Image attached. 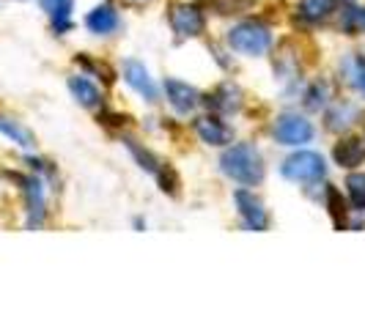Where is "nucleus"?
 Wrapping results in <instances>:
<instances>
[{
    "mask_svg": "<svg viewBox=\"0 0 365 329\" xmlns=\"http://www.w3.org/2000/svg\"><path fill=\"white\" fill-rule=\"evenodd\" d=\"M222 173L228 176V179H234L239 184H247V187H253L264 179V162H261V154H258L253 146H247V143H237V146H231L225 154H222Z\"/></svg>",
    "mask_w": 365,
    "mask_h": 329,
    "instance_id": "obj_1",
    "label": "nucleus"
},
{
    "mask_svg": "<svg viewBox=\"0 0 365 329\" xmlns=\"http://www.w3.org/2000/svg\"><path fill=\"white\" fill-rule=\"evenodd\" d=\"M228 44L242 55H264L272 47V33L261 22H242L228 33Z\"/></svg>",
    "mask_w": 365,
    "mask_h": 329,
    "instance_id": "obj_2",
    "label": "nucleus"
},
{
    "mask_svg": "<svg viewBox=\"0 0 365 329\" xmlns=\"http://www.w3.org/2000/svg\"><path fill=\"white\" fill-rule=\"evenodd\" d=\"M283 176L289 179V182H316V179H322L324 176V160L319 157V154H313V151H297L292 154L286 162H283Z\"/></svg>",
    "mask_w": 365,
    "mask_h": 329,
    "instance_id": "obj_3",
    "label": "nucleus"
},
{
    "mask_svg": "<svg viewBox=\"0 0 365 329\" xmlns=\"http://www.w3.org/2000/svg\"><path fill=\"white\" fill-rule=\"evenodd\" d=\"M274 137L286 146H299V143H308L313 137V124L305 121L302 115H294V113H286L277 118L274 124Z\"/></svg>",
    "mask_w": 365,
    "mask_h": 329,
    "instance_id": "obj_4",
    "label": "nucleus"
},
{
    "mask_svg": "<svg viewBox=\"0 0 365 329\" xmlns=\"http://www.w3.org/2000/svg\"><path fill=\"white\" fill-rule=\"evenodd\" d=\"M170 25H173V31L182 38H190V36H201L203 28H206V19H203V14L195 6L179 3L170 11Z\"/></svg>",
    "mask_w": 365,
    "mask_h": 329,
    "instance_id": "obj_5",
    "label": "nucleus"
},
{
    "mask_svg": "<svg viewBox=\"0 0 365 329\" xmlns=\"http://www.w3.org/2000/svg\"><path fill=\"white\" fill-rule=\"evenodd\" d=\"M234 201H237V206H239V214L245 217V222H247L253 231H267V225H269V214H267L264 203L258 201L253 192L239 189L237 195H234Z\"/></svg>",
    "mask_w": 365,
    "mask_h": 329,
    "instance_id": "obj_6",
    "label": "nucleus"
},
{
    "mask_svg": "<svg viewBox=\"0 0 365 329\" xmlns=\"http://www.w3.org/2000/svg\"><path fill=\"white\" fill-rule=\"evenodd\" d=\"M124 80H127L129 85L140 93V96H146L148 102H157V85H154L151 74H148V69L140 61H127V63H124Z\"/></svg>",
    "mask_w": 365,
    "mask_h": 329,
    "instance_id": "obj_7",
    "label": "nucleus"
},
{
    "mask_svg": "<svg viewBox=\"0 0 365 329\" xmlns=\"http://www.w3.org/2000/svg\"><path fill=\"white\" fill-rule=\"evenodd\" d=\"M165 93H168L170 105L179 110V113H190V110L198 105V91L192 85L182 83V80H165Z\"/></svg>",
    "mask_w": 365,
    "mask_h": 329,
    "instance_id": "obj_8",
    "label": "nucleus"
},
{
    "mask_svg": "<svg viewBox=\"0 0 365 329\" xmlns=\"http://www.w3.org/2000/svg\"><path fill=\"white\" fill-rule=\"evenodd\" d=\"M195 132H198V137H201L203 143H209V146H225L228 140H231V132L228 127L215 118V115H203L195 121Z\"/></svg>",
    "mask_w": 365,
    "mask_h": 329,
    "instance_id": "obj_9",
    "label": "nucleus"
},
{
    "mask_svg": "<svg viewBox=\"0 0 365 329\" xmlns=\"http://www.w3.org/2000/svg\"><path fill=\"white\" fill-rule=\"evenodd\" d=\"M25 198H28V225L36 228L44 222V187L38 179L25 182Z\"/></svg>",
    "mask_w": 365,
    "mask_h": 329,
    "instance_id": "obj_10",
    "label": "nucleus"
},
{
    "mask_svg": "<svg viewBox=\"0 0 365 329\" xmlns=\"http://www.w3.org/2000/svg\"><path fill=\"white\" fill-rule=\"evenodd\" d=\"M365 160V140L360 137H346L335 146V162L341 167H357Z\"/></svg>",
    "mask_w": 365,
    "mask_h": 329,
    "instance_id": "obj_11",
    "label": "nucleus"
},
{
    "mask_svg": "<svg viewBox=\"0 0 365 329\" xmlns=\"http://www.w3.org/2000/svg\"><path fill=\"white\" fill-rule=\"evenodd\" d=\"M86 25H88V31L99 33V36L113 33L118 28V11L113 6H96L91 14L86 17Z\"/></svg>",
    "mask_w": 365,
    "mask_h": 329,
    "instance_id": "obj_12",
    "label": "nucleus"
},
{
    "mask_svg": "<svg viewBox=\"0 0 365 329\" xmlns=\"http://www.w3.org/2000/svg\"><path fill=\"white\" fill-rule=\"evenodd\" d=\"M69 91H72L74 99H77L80 105H86V108H96V105L102 102L99 88L93 85L91 80H86V77H72V80H69Z\"/></svg>",
    "mask_w": 365,
    "mask_h": 329,
    "instance_id": "obj_13",
    "label": "nucleus"
},
{
    "mask_svg": "<svg viewBox=\"0 0 365 329\" xmlns=\"http://www.w3.org/2000/svg\"><path fill=\"white\" fill-rule=\"evenodd\" d=\"M41 6H44V11L53 17L58 31H66V28H69V14H72L74 0H41Z\"/></svg>",
    "mask_w": 365,
    "mask_h": 329,
    "instance_id": "obj_14",
    "label": "nucleus"
},
{
    "mask_svg": "<svg viewBox=\"0 0 365 329\" xmlns=\"http://www.w3.org/2000/svg\"><path fill=\"white\" fill-rule=\"evenodd\" d=\"M344 74H346V83L351 88H357L360 93H365V61L363 58H346L344 61Z\"/></svg>",
    "mask_w": 365,
    "mask_h": 329,
    "instance_id": "obj_15",
    "label": "nucleus"
},
{
    "mask_svg": "<svg viewBox=\"0 0 365 329\" xmlns=\"http://www.w3.org/2000/svg\"><path fill=\"white\" fill-rule=\"evenodd\" d=\"M0 132L9 137V140H14L17 146L22 148H34V135L28 132L25 127H19L17 121H9V118H0Z\"/></svg>",
    "mask_w": 365,
    "mask_h": 329,
    "instance_id": "obj_16",
    "label": "nucleus"
},
{
    "mask_svg": "<svg viewBox=\"0 0 365 329\" xmlns=\"http://www.w3.org/2000/svg\"><path fill=\"white\" fill-rule=\"evenodd\" d=\"M327 203H329V214L335 219V228H344L346 225V203L341 198V192L335 187L327 189Z\"/></svg>",
    "mask_w": 365,
    "mask_h": 329,
    "instance_id": "obj_17",
    "label": "nucleus"
},
{
    "mask_svg": "<svg viewBox=\"0 0 365 329\" xmlns=\"http://www.w3.org/2000/svg\"><path fill=\"white\" fill-rule=\"evenodd\" d=\"M127 146H129V151L135 154V160L140 162V167H143V170H148V173H154V176H157V173L163 170V167H160V162H157V157H154L151 151H146V148H140L138 143H135V140H127Z\"/></svg>",
    "mask_w": 365,
    "mask_h": 329,
    "instance_id": "obj_18",
    "label": "nucleus"
},
{
    "mask_svg": "<svg viewBox=\"0 0 365 329\" xmlns=\"http://www.w3.org/2000/svg\"><path fill=\"white\" fill-rule=\"evenodd\" d=\"M346 189H349V198H351V203H354V209L365 212V176H360V173L349 176Z\"/></svg>",
    "mask_w": 365,
    "mask_h": 329,
    "instance_id": "obj_19",
    "label": "nucleus"
},
{
    "mask_svg": "<svg viewBox=\"0 0 365 329\" xmlns=\"http://www.w3.org/2000/svg\"><path fill=\"white\" fill-rule=\"evenodd\" d=\"M349 118H360V110L351 108V105H338V108L329 113V127L341 129V127H349V124H354V121H349Z\"/></svg>",
    "mask_w": 365,
    "mask_h": 329,
    "instance_id": "obj_20",
    "label": "nucleus"
},
{
    "mask_svg": "<svg viewBox=\"0 0 365 329\" xmlns=\"http://www.w3.org/2000/svg\"><path fill=\"white\" fill-rule=\"evenodd\" d=\"M327 11H332V0H305L299 6V14L311 19H322Z\"/></svg>",
    "mask_w": 365,
    "mask_h": 329,
    "instance_id": "obj_21",
    "label": "nucleus"
},
{
    "mask_svg": "<svg viewBox=\"0 0 365 329\" xmlns=\"http://www.w3.org/2000/svg\"><path fill=\"white\" fill-rule=\"evenodd\" d=\"M344 28L351 33H365V9H351L349 17L344 19Z\"/></svg>",
    "mask_w": 365,
    "mask_h": 329,
    "instance_id": "obj_22",
    "label": "nucleus"
}]
</instances>
